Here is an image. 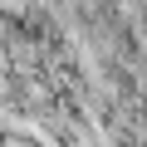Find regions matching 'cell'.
<instances>
[{
    "instance_id": "6da1fadb",
    "label": "cell",
    "mask_w": 147,
    "mask_h": 147,
    "mask_svg": "<svg viewBox=\"0 0 147 147\" xmlns=\"http://www.w3.org/2000/svg\"><path fill=\"white\" fill-rule=\"evenodd\" d=\"M137 49H142V54H147V30H137Z\"/></svg>"
}]
</instances>
